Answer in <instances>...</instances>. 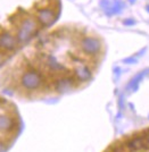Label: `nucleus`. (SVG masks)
Segmentation results:
<instances>
[{
	"instance_id": "nucleus-11",
	"label": "nucleus",
	"mask_w": 149,
	"mask_h": 152,
	"mask_svg": "<svg viewBox=\"0 0 149 152\" xmlns=\"http://www.w3.org/2000/svg\"><path fill=\"white\" fill-rule=\"evenodd\" d=\"M148 73V70H143V72H141L140 74H138V75L134 77V78H132L131 81H130V83L128 84V90H132V91H136L137 89H138V85H139V83H140V81L143 78V76L146 75Z\"/></svg>"
},
{
	"instance_id": "nucleus-15",
	"label": "nucleus",
	"mask_w": 149,
	"mask_h": 152,
	"mask_svg": "<svg viewBox=\"0 0 149 152\" xmlns=\"http://www.w3.org/2000/svg\"><path fill=\"white\" fill-rule=\"evenodd\" d=\"M124 63H126V64H136L137 59H136V58H133V57L126 58V59H124Z\"/></svg>"
},
{
	"instance_id": "nucleus-12",
	"label": "nucleus",
	"mask_w": 149,
	"mask_h": 152,
	"mask_svg": "<svg viewBox=\"0 0 149 152\" xmlns=\"http://www.w3.org/2000/svg\"><path fill=\"white\" fill-rule=\"evenodd\" d=\"M122 8H123V5H122V2H121V1H115L113 6L108 7V8L106 9V13L108 14V15H113V14L120 13Z\"/></svg>"
},
{
	"instance_id": "nucleus-8",
	"label": "nucleus",
	"mask_w": 149,
	"mask_h": 152,
	"mask_svg": "<svg viewBox=\"0 0 149 152\" xmlns=\"http://www.w3.org/2000/svg\"><path fill=\"white\" fill-rule=\"evenodd\" d=\"M91 70L89 69V67L87 65H79L75 68V76L78 78V81L80 82H87L91 78Z\"/></svg>"
},
{
	"instance_id": "nucleus-3",
	"label": "nucleus",
	"mask_w": 149,
	"mask_h": 152,
	"mask_svg": "<svg viewBox=\"0 0 149 152\" xmlns=\"http://www.w3.org/2000/svg\"><path fill=\"white\" fill-rule=\"evenodd\" d=\"M80 47L85 55L95 56V55H98L101 50V42L97 38L84 37L80 41Z\"/></svg>"
},
{
	"instance_id": "nucleus-20",
	"label": "nucleus",
	"mask_w": 149,
	"mask_h": 152,
	"mask_svg": "<svg viewBox=\"0 0 149 152\" xmlns=\"http://www.w3.org/2000/svg\"><path fill=\"white\" fill-rule=\"evenodd\" d=\"M147 10H148V13H149V5L147 6Z\"/></svg>"
},
{
	"instance_id": "nucleus-17",
	"label": "nucleus",
	"mask_w": 149,
	"mask_h": 152,
	"mask_svg": "<svg viewBox=\"0 0 149 152\" xmlns=\"http://www.w3.org/2000/svg\"><path fill=\"white\" fill-rule=\"evenodd\" d=\"M4 151H6V143L0 141V152H4Z\"/></svg>"
},
{
	"instance_id": "nucleus-4",
	"label": "nucleus",
	"mask_w": 149,
	"mask_h": 152,
	"mask_svg": "<svg viewBox=\"0 0 149 152\" xmlns=\"http://www.w3.org/2000/svg\"><path fill=\"white\" fill-rule=\"evenodd\" d=\"M75 86V80L71 77V76H65V77H60L55 82V91H57L59 93H65L71 91L73 88Z\"/></svg>"
},
{
	"instance_id": "nucleus-16",
	"label": "nucleus",
	"mask_w": 149,
	"mask_h": 152,
	"mask_svg": "<svg viewBox=\"0 0 149 152\" xmlns=\"http://www.w3.org/2000/svg\"><path fill=\"white\" fill-rule=\"evenodd\" d=\"M124 24L125 25H133V24H136V20L134 19H126V20H124Z\"/></svg>"
},
{
	"instance_id": "nucleus-7",
	"label": "nucleus",
	"mask_w": 149,
	"mask_h": 152,
	"mask_svg": "<svg viewBox=\"0 0 149 152\" xmlns=\"http://www.w3.org/2000/svg\"><path fill=\"white\" fill-rule=\"evenodd\" d=\"M124 145L129 151H139L141 149L148 148L146 144V141H145V135L143 136H134V137L130 139L129 141H126V143Z\"/></svg>"
},
{
	"instance_id": "nucleus-19",
	"label": "nucleus",
	"mask_w": 149,
	"mask_h": 152,
	"mask_svg": "<svg viewBox=\"0 0 149 152\" xmlns=\"http://www.w3.org/2000/svg\"><path fill=\"white\" fill-rule=\"evenodd\" d=\"M134 1H136V0H130V2H134Z\"/></svg>"
},
{
	"instance_id": "nucleus-13",
	"label": "nucleus",
	"mask_w": 149,
	"mask_h": 152,
	"mask_svg": "<svg viewBox=\"0 0 149 152\" xmlns=\"http://www.w3.org/2000/svg\"><path fill=\"white\" fill-rule=\"evenodd\" d=\"M110 152H126L125 145H115L112 148Z\"/></svg>"
},
{
	"instance_id": "nucleus-14",
	"label": "nucleus",
	"mask_w": 149,
	"mask_h": 152,
	"mask_svg": "<svg viewBox=\"0 0 149 152\" xmlns=\"http://www.w3.org/2000/svg\"><path fill=\"white\" fill-rule=\"evenodd\" d=\"M100 6L103 7L105 10H106V9L109 7V1H108V0H101V2H100Z\"/></svg>"
},
{
	"instance_id": "nucleus-2",
	"label": "nucleus",
	"mask_w": 149,
	"mask_h": 152,
	"mask_svg": "<svg viewBox=\"0 0 149 152\" xmlns=\"http://www.w3.org/2000/svg\"><path fill=\"white\" fill-rule=\"evenodd\" d=\"M43 83V77L38 70L29 69L21 76V85L27 91L39 89Z\"/></svg>"
},
{
	"instance_id": "nucleus-1",
	"label": "nucleus",
	"mask_w": 149,
	"mask_h": 152,
	"mask_svg": "<svg viewBox=\"0 0 149 152\" xmlns=\"http://www.w3.org/2000/svg\"><path fill=\"white\" fill-rule=\"evenodd\" d=\"M38 30H39V23L34 18L26 17L21 22V25L16 34V39L21 43H26L30 39L37 34Z\"/></svg>"
},
{
	"instance_id": "nucleus-5",
	"label": "nucleus",
	"mask_w": 149,
	"mask_h": 152,
	"mask_svg": "<svg viewBox=\"0 0 149 152\" xmlns=\"http://www.w3.org/2000/svg\"><path fill=\"white\" fill-rule=\"evenodd\" d=\"M57 15L50 8H43L38 12V22L42 26H50L56 20Z\"/></svg>"
},
{
	"instance_id": "nucleus-9",
	"label": "nucleus",
	"mask_w": 149,
	"mask_h": 152,
	"mask_svg": "<svg viewBox=\"0 0 149 152\" xmlns=\"http://www.w3.org/2000/svg\"><path fill=\"white\" fill-rule=\"evenodd\" d=\"M46 65H47V67L51 70V72L58 73V72H64L65 70L64 65L59 63L58 59L55 57V56H52V55L47 56V58H46Z\"/></svg>"
},
{
	"instance_id": "nucleus-18",
	"label": "nucleus",
	"mask_w": 149,
	"mask_h": 152,
	"mask_svg": "<svg viewBox=\"0 0 149 152\" xmlns=\"http://www.w3.org/2000/svg\"><path fill=\"white\" fill-rule=\"evenodd\" d=\"M1 63H2V57H1V55H0V65H1Z\"/></svg>"
},
{
	"instance_id": "nucleus-6",
	"label": "nucleus",
	"mask_w": 149,
	"mask_h": 152,
	"mask_svg": "<svg viewBox=\"0 0 149 152\" xmlns=\"http://www.w3.org/2000/svg\"><path fill=\"white\" fill-rule=\"evenodd\" d=\"M17 39L9 32H4L0 34V47L7 51L15 50L17 47Z\"/></svg>"
},
{
	"instance_id": "nucleus-10",
	"label": "nucleus",
	"mask_w": 149,
	"mask_h": 152,
	"mask_svg": "<svg viewBox=\"0 0 149 152\" xmlns=\"http://www.w3.org/2000/svg\"><path fill=\"white\" fill-rule=\"evenodd\" d=\"M14 126H15V123L10 116L0 115V132H4V133L12 132L14 129Z\"/></svg>"
}]
</instances>
